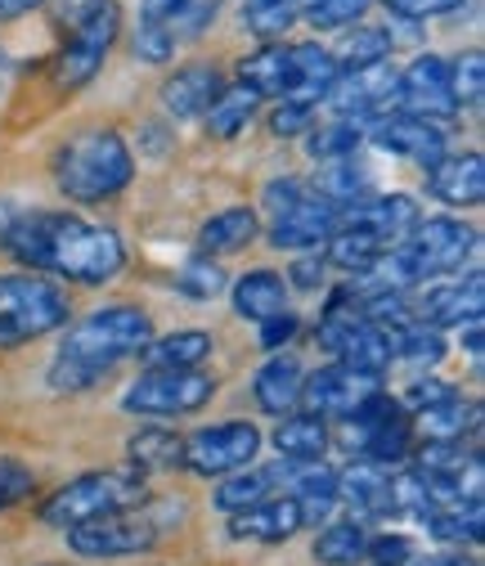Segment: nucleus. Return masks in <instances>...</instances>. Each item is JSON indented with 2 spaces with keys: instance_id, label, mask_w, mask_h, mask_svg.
Masks as SVG:
<instances>
[{
  "instance_id": "obj_25",
  "label": "nucleus",
  "mask_w": 485,
  "mask_h": 566,
  "mask_svg": "<svg viewBox=\"0 0 485 566\" xmlns=\"http://www.w3.org/2000/svg\"><path fill=\"white\" fill-rule=\"evenodd\" d=\"M274 494H284V459L270 463V468H243L234 476L221 481L217 490V509L221 513H243L252 504H265Z\"/></svg>"
},
{
  "instance_id": "obj_36",
  "label": "nucleus",
  "mask_w": 485,
  "mask_h": 566,
  "mask_svg": "<svg viewBox=\"0 0 485 566\" xmlns=\"http://www.w3.org/2000/svg\"><path fill=\"white\" fill-rule=\"evenodd\" d=\"M391 356H400L409 365H436V360H445V337H441V328H432L423 319H409V324L391 328Z\"/></svg>"
},
{
  "instance_id": "obj_27",
  "label": "nucleus",
  "mask_w": 485,
  "mask_h": 566,
  "mask_svg": "<svg viewBox=\"0 0 485 566\" xmlns=\"http://www.w3.org/2000/svg\"><path fill=\"white\" fill-rule=\"evenodd\" d=\"M261 221L252 207H225L212 221H202L198 230V256H225V252H243L256 239Z\"/></svg>"
},
{
  "instance_id": "obj_35",
  "label": "nucleus",
  "mask_w": 485,
  "mask_h": 566,
  "mask_svg": "<svg viewBox=\"0 0 485 566\" xmlns=\"http://www.w3.org/2000/svg\"><path fill=\"white\" fill-rule=\"evenodd\" d=\"M256 95L247 91V86H225L221 95H217V104L207 108V130H212L217 139H234V135H243L247 130V122L256 117Z\"/></svg>"
},
{
  "instance_id": "obj_23",
  "label": "nucleus",
  "mask_w": 485,
  "mask_h": 566,
  "mask_svg": "<svg viewBox=\"0 0 485 566\" xmlns=\"http://www.w3.org/2000/svg\"><path fill=\"white\" fill-rule=\"evenodd\" d=\"M225 91V77L217 73V67H207V63H189L180 67L176 77H167L162 86V104L171 117H207V108L217 104V95Z\"/></svg>"
},
{
  "instance_id": "obj_53",
  "label": "nucleus",
  "mask_w": 485,
  "mask_h": 566,
  "mask_svg": "<svg viewBox=\"0 0 485 566\" xmlns=\"http://www.w3.org/2000/svg\"><path fill=\"white\" fill-rule=\"evenodd\" d=\"M293 333H297V315H293V311H280V315H270V319L261 324V346H265V350H280Z\"/></svg>"
},
{
  "instance_id": "obj_41",
  "label": "nucleus",
  "mask_w": 485,
  "mask_h": 566,
  "mask_svg": "<svg viewBox=\"0 0 485 566\" xmlns=\"http://www.w3.org/2000/svg\"><path fill=\"white\" fill-rule=\"evenodd\" d=\"M176 289H180L184 297H193V302H212V297L225 293V270H221L212 256H193V261L176 274Z\"/></svg>"
},
{
  "instance_id": "obj_14",
  "label": "nucleus",
  "mask_w": 485,
  "mask_h": 566,
  "mask_svg": "<svg viewBox=\"0 0 485 566\" xmlns=\"http://www.w3.org/2000/svg\"><path fill=\"white\" fill-rule=\"evenodd\" d=\"M67 544L82 557H130V553H149L158 544V526L135 513H108L86 526H73Z\"/></svg>"
},
{
  "instance_id": "obj_24",
  "label": "nucleus",
  "mask_w": 485,
  "mask_h": 566,
  "mask_svg": "<svg viewBox=\"0 0 485 566\" xmlns=\"http://www.w3.org/2000/svg\"><path fill=\"white\" fill-rule=\"evenodd\" d=\"M234 315L239 319H252V324H265L270 315H280L288 311V283L284 274H274V270H247L234 279Z\"/></svg>"
},
{
  "instance_id": "obj_31",
  "label": "nucleus",
  "mask_w": 485,
  "mask_h": 566,
  "mask_svg": "<svg viewBox=\"0 0 485 566\" xmlns=\"http://www.w3.org/2000/svg\"><path fill=\"white\" fill-rule=\"evenodd\" d=\"M130 463L140 472H171V468H184V441L167 428H145L135 432L130 446H126Z\"/></svg>"
},
{
  "instance_id": "obj_33",
  "label": "nucleus",
  "mask_w": 485,
  "mask_h": 566,
  "mask_svg": "<svg viewBox=\"0 0 485 566\" xmlns=\"http://www.w3.org/2000/svg\"><path fill=\"white\" fill-rule=\"evenodd\" d=\"M391 32H382V28H351L341 41H337V50H328L333 54V63H337V73H351V67H369V63H387L391 59Z\"/></svg>"
},
{
  "instance_id": "obj_51",
  "label": "nucleus",
  "mask_w": 485,
  "mask_h": 566,
  "mask_svg": "<svg viewBox=\"0 0 485 566\" xmlns=\"http://www.w3.org/2000/svg\"><path fill=\"white\" fill-rule=\"evenodd\" d=\"M310 117H315V108H302V104H280L274 108V117H270V130L274 135H306L310 130Z\"/></svg>"
},
{
  "instance_id": "obj_8",
  "label": "nucleus",
  "mask_w": 485,
  "mask_h": 566,
  "mask_svg": "<svg viewBox=\"0 0 485 566\" xmlns=\"http://www.w3.org/2000/svg\"><path fill=\"white\" fill-rule=\"evenodd\" d=\"M413 283H428V279H441V274H454L463 270V261L476 252V230L454 221V217H428L409 230L404 243H396Z\"/></svg>"
},
{
  "instance_id": "obj_59",
  "label": "nucleus",
  "mask_w": 485,
  "mask_h": 566,
  "mask_svg": "<svg viewBox=\"0 0 485 566\" xmlns=\"http://www.w3.org/2000/svg\"><path fill=\"white\" fill-rule=\"evenodd\" d=\"M463 342H467V356H472V360H481V319H476V324H467Z\"/></svg>"
},
{
  "instance_id": "obj_10",
  "label": "nucleus",
  "mask_w": 485,
  "mask_h": 566,
  "mask_svg": "<svg viewBox=\"0 0 485 566\" xmlns=\"http://www.w3.org/2000/svg\"><path fill=\"white\" fill-rule=\"evenodd\" d=\"M261 454V432L252 422H217V428H202L184 441V468L198 476H234L243 468H252Z\"/></svg>"
},
{
  "instance_id": "obj_58",
  "label": "nucleus",
  "mask_w": 485,
  "mask_h": 566,
  "mask_svg": "<svg viewBox=\"0 0 485 566\" xmlns=\"http://www.w3.org/2000/svg\"><path fill=\"white\" fill-rule=\"evenodd\" d=\"M36 6H45V0H0V19H19V14L36 10Z\"/></svg>"
},
{
  "instance_id": "obj_42",
  "label": "nucleus",
  "mask_w": 485,
  "mask_h": 566,
  "mask_svg": "<svg viewBox=\"0 0 485 566\" xmlns=\"http://www.w3.org/2000/svg\"><path fill=\"white\" fill-rule=\"evenodd\" d=\"M450 86H454V99L458 108H481V95H485V59L481 50H467L450 63Z\"/></svg>"
},
{
  "instance_id": "obj_5",
  "label": "nucleus",
  "mask_w": 485,
  "mask_h": 566,
  "mask_svg": "<svg viewBox=\"0 0 485 566\" xmlns=\"http://www.w3.org/2000/svg\"><path fill=\"white\" fill-rule=\"evenodd\" d=\"M145 500H149V490H145L140 472H86V476L67 481L63 490L50 494L41 504V522L59 526V531H73V526H86V522L108 517V513H130Z\"/></svg>"
},
{
  "instance_id": "obj_4",
  "label": "nucleus",
  "mask_w": 485,
  "mask_h": 566,
  "mask_svg": "<svg viewBox=\"0 0 485 566\" xmlns=\"http://www.w3.org/2000/svg\"><path fill=\"white\" fill-rule=\"evenodd\" d=\"M73 302L45 274H0V350L67 328Z\"/></svg>"
},
{
  "instance_id": "obj_26",
  "label": "nucleus",
  "mask_w": 485,
  "mask_h": 566,
  "mask_svg": "<svg viewBox=\"0 0 485 566\" xmlns=\"http://www.w3.org/2000/svg\"><path fill=\"white\" fill-rule=\"evenodd\" d=\"M302 382H306V374L293 356H270L256 374V405L274 418H284L302 405Z\"/></svg>"
},
{
  "instance_id": "obj_39",
  "label": "nucleus",
  "mask_w": 485,
  "mask_h": 566,
  "mask_svg": "<svg viewBox=\"0 0 485 566\" xmlns=\"http://www.w3.org/2000/svg\"><path fill=\"white\" fill-rule=\"evenodd\" d=\"M476 418H481V409L467 405V400H458V396H450V400H441V405H432V409L419 413L423 432H428L432 441H454V437H463L467 428L476 432Z\"/></svg>"
},
{
  "instance_id": "obj_54",
  "label": "nucleus",
  "mask_w": 485,
  "mask_h": 566,
  "mask_svg": "<svg viewBox=\"0 0 485 566\" xmlns=\"http://www.w3.org/2000/svg\"><path fill=\"white\" fill-rule=\"evenodd\" d=\"M293 283H297V289H306V293H315L324 283V256H302L293 265Z\"/></svg>"
},
{
  "instance_id": "obj_32",
  "label": "nucleus",
  "mask_w": 485,
  "mask_h": 566,
  "mask_svg": "<svg viewBox=\"0 0 485 566\" xmlns=\"http://www.w3.org/2000/svg\"><path fill=\"white\" fill-rule=\"evenodd\" d=\"M310 0H243V28L261 41L284 36L297 19H306Z\"/></svg>"
},
{
  "instance_id": "obj_11",
  "label": "nucleus",
  "mask_w": 485,
  "mask_h": 566,
  "mask_svg": "<svg viewBox=\"0 0 485 566\" xmlns=\"http://www.w3.org/2000/svg\"><path fill=\"white\" fill-rule=\"evenodd\" d=\"M396 108L423 122H445L458 113L454 86H450V63L441 54H419L404 73H396Z\"/></svg>"
},
{
  "instance_id": "obj_48",
  "label": "nucleus",
  "mask_w": 485,
  "mask_h": 566,
  "mask_svg": "<svg viewBox=\"0 0 485 566\" xmlns=\"http://www.w3.org/2000/svg\"><path fill=\"white\" fill-rule=\"evenodd\" d=\"M382 6L400 19H441V14L463 10V0H382Z\"/></svg>"
},
{
  "instance_id": "obj_22",
  "label": "nucleus",
  "mask_w": 485,
  "mask_h": 566,
  "mask_svg": "<svg viewBox=\"0 0 485 566\" xmlns=\"http://www.w3.org/2000/svg\"><path fill=\"white\" fill-rule=\"evenodd\" d=\"M428 189L445 207H476L485 198V158L481 154H454L428 167Z\"/></svg>"
},
{
  "instance_id": "obj_46",
  "label": "nucleus",
  "mask_w": 485,
  "mask_h": 566,
  "mask_svg": "<svg viewBox=\"0 0 485 566\" xmlns=\"http://www.w3.org/2000/svg\"><path fill=\"white\" fill-rule=\"evenodd\" d=\"M135 54H140V63H167L176 54V36L167 32V23H140L135 28Z\"/></svg>"
},
{
  "instance_id": "obj_16",
  "label": "nucleus",
  "mask_w": 485,
  "mask_h": 566,
  "mask_svg": "<svg viewBox=\"0 0 485 566\" xmlns=\"http://www.w3.org/2000/svg\"><path fill=\"white\" fill-rule=\"evenodd\" d=\"M419 221H423V211H419V202H413L409 193H382V198H360L351 207H341V226L373 234L382 248L404 243L409 230Z\"/></svg>"
},
{
  "instance_id": "obj_56",
  "label": "nucleus",
  "mask_w": 485,
  "mask_h": 566,
  "mask_svg": "<svg viewBox=\"0 0 485 566\" xmlns=\"http://www.w3.org/2000/svg\"><path fill=\"white\" fill-rule=\"evenodd\" d=\"M404 566H476V562L463 553H432V557H409Z\"/></svg>"
},
{
  "instance_id": "obj_44",
  "label": "nucleus",
  "mask_w": 485,
  "mask_h": 566,
  "mask_svg": "<svg viewBox=\"0 0 485 566\" xmlns=\"http://www.w3.org/2000/svg\"><path fill=\"white\" fill-rule=\"evenodd\" d=\"M36 490V472L10 454H0V513H10L14 504H23Z\"/></svg>"
},
{
  "instance_id": "obj_6",
  "label": "nucleus",
  "mask_w": 485,
  "mask_h": 566,
  "mask_svg": "<svg viewBox=\"0 0 485 566\" xmlns=\"http://www.w3.org/2000/svg\"><path fill=\"white\" fill-rule=\"evenodd\" d=\"M319 346L333 350L337 365H351V369L378 374V378H382V369L396 360V356H391V333L378 328V324H369V319L356 311V302L341 297V293L333 297V306H328L324 319H319Z\"/></svg>"
},
{
  "instance_id": "obj_7",
  "label": "nucleus",
  "mask_w": 485,
  "mask_h": 566,
  "mask_svg": "<svg viewBox=\"0 0 485 566\" xmlns=\"http://www.w3.org/2000/svg\"><path fill=\"white\" fill-rule=\"evenodd\" d=\"M212 396H217V378L202 369H149L126 387L122 409L145 418H180V413H198Z\"/></svg>"
},
{
  "instance_id": "obj_28",
  "label": "nucleus",
  "mask_w": 485,
  "mask_h": 566,
  "mask_svg": "<svg viewBox=\"0 0 485 566\" xmlns=\"http://www.w3.org/2000/svg\"><path fill=\"white\" fill-rule=\"evenodd\" d=\"M270 441L288 463H315L328 450V422L315 413H284V422L274 428Z\"/></svg>"
},
{
  "instance_id": "obj_45",
  "label": "nucleus",
  "mask_w": 485,
  "mask_h": 566,
  "mask_svg": "<svg viewBox=\"0 0 485 566\" xmlns=\"http://www.w3.org/2000/svg\"><path fill=\"white\" fill-rule=\"evenodd\" d=\"M373 6V0H310V10H306V19H310V28H351L356 19H365V10Z\"/></svg>"
},
{
  "instance_id": "obj_13",
  "label": "nucleus",
  "mask_w": 485,
  "mask_h": 566,
  "mask_svg": "<svg viewBox=\"0 0 485 566\" xmlns=\"http://www.w3.org/2000/svg\"><path fill=\"white\" fill-rule=\"evenodd\" d=\"M373 391H382L378 374H360L351 365H324L302 382V405L315 418H346V413H356Z\"/></svg>"
},
{
  "instance_id": "obj_17",
  "label": "nucleus",
  "mask_w": 485,
  "mask_h": 566,
  "mask_svg": "<svg viewBox=\"0 0 485 566\" xmlns=\"http://www.w3.org/2000/svg\"><path fill=\"white\" fill-rule=\"evenodd\" d=\"M369 139L387 154L413 158L419 167H436L445 158V130L436 122L423 117H409V113H391V117H373Z\"/></svg>"
},
{
  "instance_id": "obj_57",
  "label": "nucleus",
  "mask_w": 485,
  "mask_h": 566,
  "mask_svg": "<svg viewBox=\"0 0 485 566\" xmlns=\"http://www.w3.org/2000/svg\"><path fill=\"white\" fill-rule=\"evenodd\" d=\"M180 6H184V0H145V19L149 23H167Z\"/></svg>"
},
{
  "instance_id": "obj_9",
  "label": "nucleus",
  "mask_w": 485,
  "mask_h": 566,
  "mask_svg": "<svg viewBox=\"0 0 485 566\" xmlns=\"http://www.w3.org/2000/svg\"><path fill=\"white\" fill-rule=\"evenodd\" d=\"M117 28H122V6H117V0H108V6H99L91 19L67 28V45L54 59V86L59 91L86 86L99 73V67H104V54L113 50Z\"/></svg>"
},
{
  "instance_id": "obj_1",
  "label": "nucleus",
  "mask_w": 485,
  "mask_h": 566,
  "mask_svg": "<svg viewBox=\"0 0 485 566\" xmlns=\"http://www.w3.org/2000/svg\"><path fill=\"white\" fill-rule=\"evenodd\" d=\"M0 248L32 265L36 274H59L73 283H108L126 265V248L117 230L91 226L73 211H45V207H14L0 202Z\"/></svg>"
},
{
  "instance_id": "obj_12",
  "label": "nucleus",
  "mask_w": 485,
  "mask_h": 566,
  "mask_svg": "<svg viewBox=\"0 0 485 566\" xmlns=\"http://www.w3.org/2000/svg\"><path fill=\"white\" fill-rule=\"evenodd\" d=\"M324 99L346 122H373L396 104V67L369 63V67H351V73H337Z\"/></svg>"
},
{
  "instance_id": "obj_34",
  "label": "nucleus",
  "mask_w": 485,
  "mask_h": 566,
  "mask_svg": "<svg viewBox=\"0 0 485 566\" xmlns=\"http://www.w3.org/2000/svg\"><path fill=\"white\" fill-rule=\"evenodd\" d=\"M365 548H369L365 522H333L315 539V562H324V566H360Z\"/></svg>"
},
{
  "instance_id": "obj_55",
  "label": "nucleus",
  "mask_w": 485,
  "mask_h": 566,
  "mask_svg": "<svg viewBox=\"0 0 485 566\" xmlns=\"http://www.w3.org/2000/svg\"><path fill=\"white\" fill-rule=\"evenodd\" d=\"M99 6H108V0H63V10H59V19H63V28H73V23H82V19H91Z\"/></svg>"
},
{
  "instance_id": "obj_18",
  "label": "nucleus",
  "mask_w": 485,
  "mask_h": 566,
  "mask_svg": "<svg viewBox=\"0 0 485 566\" xmlns=\"http://www.w3.org/2000/svg\"><path fill=\"white\" fill-rule=\"evenodd\" d=\"M481 306H485V283L481 274H467L458 283H436V289L423 293V302L413 306L423 324L432 328H463V324H476L481 319Z\"/></svg>"
},
{
  "instance_id": "obj_40",
  "label": "nucleus",
  "mask_w": 485,
  "mask_h": 566,
  "mask_svg": "<svg viewBox=\"0 0 485 566\" xmlns=\"http://www.w3.org/2000/svg\"><path fill=\"white\" fill-rule=\"evenodd\" d=\"M481 500H467V504H454L445 513H432L428 517V531L441 539V544H476L481 539Z\"/></svg>"
},
{
  "instance_id": "obj_21",
  "label": "nucleus",
  "mask_w": 485,
  "mask_h": 566,
  "mask_svg": "<svg viewBox=\"0 0 485 566\" xmlns=\"http://www.w3.org/2000/svg\"><path fill=\"white\" fill-rule=\"evenodd\" d=\"M239 86H247L256 99H288L293 95V45L270 41L256 54L239 63Z\"/></svg>"
},
{
  "instance_id": "obj_19",
  "label": "nucleus",
  "mask_w": 485,
  "mask_h": 566,
  "mask_svg": "<svg viewBox=\"0 0 485 566\" xmlns=\"http://www.w3.org/2000/svg\"><path fill=\"white\" fill-rule=\"evenodd\" d=\"M306 531V513L288 494H274L265 504H252L243 513H230V535L234 539H261V544H280Z\"/></svg>"
},
{
  "instance_id": "obj_38",
  "label": "nucleus",
  "mask_w": 485,
  "mask_h": 566,
  "mask_svg": "<svg viewBox=\"0 0 485 566\" xmlns=\"http://www.w3.org/2000/svg\"><path fill=\"white\" fill-rule=\"evenodd\" d=\"M306 149L315 163H337V158H356V149L365 145V126L360 122H333V126H319V130H306Z\"/></svg>"
},
{
  "instance_id": "obj_37",
  "label": "nucleus",
  "mask_w": 485,
  "mask_h": 566,
  "mask_svg": "<svg viewBox=\"0 0 485 566\" xmlns=\"http://www.w3.org/2000/svg\"><path fill=\"white\" fill-rule=\"evenodd\" d=\"M382 252H387V248H382L373 234H365V230H346V226H341V230L328 239L324 265H337V270H346V274H365Z\"/></svg>"
},
{
  "instance_id": "obj_52",
  "label": "nucleus",
  "mask_w": 485,
  "mask_h": 566,
  "mask_svg": "<svg viewBox=\"0 0 485 566\" xmlns=\"http://www.w3.org/2000/svg\"><path fill=\"white\" fill-rule=\"evenodd\" d=\"M450 396H458L450 382H441V378H423V382H413L409 391H404V405H413V409H432V405H441V400H450Z\"/></svg>"
},
{
  "instance_id": "obj_50",
  "label": "nucleus",
  "mask_w": 485,
  "mask_h": 566,
  "mask_svg": "<svg viewBox=\"0 0 485 566\" xmlns=\"http://www.w3.org/2000/svg\"><path fill=\"white\" fill-rule=\"evenodd\" d=\"M306 193H310V185H306V180H297V176L270 180V185H265V207L274 211V217H284V211H288L293 202H302Z\"/></svg>"
},
{
  "instance_id": "obj_3",
  "label": "nucleus",
  "mask_w": 485,
  "mask_h": 566,
  "mask_svg": "<svg viewBox=\"0 0 485 566\" xmlns=\"http://www.w3.org/2000/svg\"><path fill=\"white\" fill-rule=\"evenodd\" d=\"M149 342H154V319L140 306H104V311H91L86 319H77L63 333L59 360H73V365H86L95 374H108L113 365H122L130 356H145Z\"/></svg>"
},
{
  "instance_id": "obj_47",
  "label": "nucleus",
  "mask_w": 485,
  "mask_h": 566,
  "mask_svg": "<svg viewBox=\"0 0 485 566\" xmlns=\"http://www.w3.org/2000/svg\"><path fill=\"white\" fill-rule=\"evenodd\" d=\"M212 19H217V0H184V6L167 19V23H171L167 32H176V28H180V36H198V32H202L207 23H212Z\"/></svg>"
},
{
  "instance_id": "obj_29",
  "label": "nucleus",
  "mask_w": 485,
  "mask_h": 566,
  "mask_svg": "<svg viewBox=\"0 0 485 566\" xmlns=\"http://www.w3.org/2000/svg\"><path fill=\"white\" fill-rule=\"evenodd\" d=\"M212 350H217L212 337L198 333V328H184V333H171V337H154L145 346V360H149V369H198Z\"/></svg>"
},
{
  "instance_id": "obj_15",
  "label": "nucleus",
  "mask_w": 485,
  "mask_h": 566,
  "mask_svg": "<svg viewBox=\"0 0 485 566\" xmlns=\"http://www.w3.org/2000/svg\"><path fill=\"white\" fill-rule=\"evenodd\" d=\"M337 230H341V207H333L328 198H319L310 189L302 202H293L284 211V217H274L270 248H280V252H306V248L328 243Z\"/></svg>"
},
{
  "instance_id": "obj_20",
  "label": "nucleus",
  "mask_w": 485,
  "mask_h": 566,
  "mask_svg": "<svg viewBox=\"0 0 485 566\" xmlns=\"http://www.w3.org/2000/svg\"><path fill=\"white\" fill-rule=\"evenodd\" d=\"M337 500L351 504L356 522H382V517H396V504H391V476L387 468H373V463H351L341 476H337Z\"/></svg>"
},
{
  "instance_id": "obj_30",
  "label": "nucleus",
  "mask_w": 485,
  "mask_h": 566,
  "mask_svg": "<svg viewBox=\"0 0 485 566\" xmlns=\"http://www.w3.org/2000/svg\"><path fill=\"white\" fill-rule=\"evenodd\" d=\"M310 189H315L319 198H328L333 207H351V202L369 198V171H365L360 163H351V158H337V163H324V167L315 171Z\"/></svg>"
},
{
  "instance_id": "obj_49",
  "label": "nucleus",
  "mask_w": 485,
  "mask_h": 566,
  "mask_svg": "<svg viewBox=\"0 0 485 566\" xmlns=\"http://www.w3.org/2000/svg\"><path fill=\"white\" fill-rule=\"evenodd\" d=\"M365 557H369L373 566H404V562L413 557V544H409L404 535H378V539H369Z\"/></svg>"
},
{
  "instance_id": "obj_43",
  "label": "nucleus",
  "mask_w": 485,
  "mask_h": 566,
  "mask_svg": "<svg viewBox=\"0 0 485 566\" xmlns=\"http://www.w3.org/2000/svg\"><path fill=\"white\" fill-rule=\"evenodd\" d=\"M472 463H476V454L463 446V437H454V441H428L419 450V468L423 472H436V476H463Z\"/></svg>"
},
{
  "instance_id": "obj_2",
  "label": "nucleus",
  "mask_w": 485,
  "mask_h": 566,
  "mask_svg": "<svg viewBox=\"0 0 485 566\" xmlns=\"http://www.w3.org/2000/svg\"><path fill=\"white\" fill-rule=\"evenodd\" d=\"M130 176H135L130 145L122 139V130H113V126L73 135L59 149V158H54V185L73 202L117 198L130 185Z\"/></svg>"
}]
</instances>
